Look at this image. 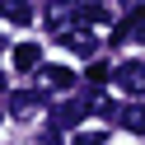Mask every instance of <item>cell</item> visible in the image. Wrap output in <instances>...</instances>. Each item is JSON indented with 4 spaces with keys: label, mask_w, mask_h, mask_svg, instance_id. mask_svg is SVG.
<instances>
[{
    "label": "cell",
    "mask_w": 145,
    "mask_h": 145,
    "mask_svg": "<svg viewBox=\"0 0 145 145\" xmlns=\"http://www.w3.org/2000/svg\"><path fill=\"white\" fill-rule=\"evenodd\" d=\"M42 103H47L42 89H14V94H10V112H14V117H33Z\"/></svg>",
    "instance_id": "cell-3"
},
{
    "label": "cell",
    "mask_w": 145,
    "mask_h": 145,
    "mask_svg": "<svg viewBox=\"0 0 145 145\" xmlns=\"http://www.w3.org/2000/svg\"><path fill=\"white\" fill-rule=\"evenodd\" d=\"M89 108H94L89 94H84V98H66V103L52 112V126H56V131H70V126H80V122L89 117Z\"/></svg>",
    "instance_id": "cell-1"
},
{
    "label": "cell",
    "mask_w": 145,
    "mask_h": 145,
    "mask_svg": "<svg viewBox=\"0 0 145 145\" xmlns=\"http://www.w3.org/2000/svg\"><path fill=\"white\" fill-rule=\"evenodd\" d=\"M103 80H108V66H103V61H94V66H89V84H103Z\"/></svg>",
    "instance_id": "cell-12"
},
{
    "label": "cell",
    "mask_w": 145,
    "mask_h": 145,
    "mask_svg": "<svg viewBox=\"0 0 145 145\" xmlns=\"http://www.w3.org/2000/svg\"><path fill=\"white\" fill-rule=\"evenodd\" d=\"M112 80L126 89V94H136V98H145V61H122V66L112 70Z\"/></svg>",
    "instance_id": "cell-2"
},
{
    "label": "cell",
    "mask_w": 145,
    "mask_h": 145,
    "mask_svg": "<svg viewBox=\"0 0 145 145\" xmlns=\"http://www.w3.org/2000/svg\"><path fill=\"white\" fill-rule=\"evenodd\" d=\"M10 61H14V70H33V66L42 61V47H38V42H19Z\"/></svg>",
    "instance_id": "cell-6"
},
{
    "label": "cell",
    "mask_w": 145,
    "mask_h": 145,
    "mask_svg": "<svg viewBox=\"0 0 145 145\" xmlns=\"http://www.w3.org/2000/svg\"><path fill=\"white\" fill-rule=\"evenodd\" d=\"M61 42H66L75 56H94V52H98V42H94V33H89V28H66V33H61Z\"/></svg>",
    "instance_id": "cell-5"
},
{
    "label": "cell",
    "mask_w": 145,
    "mask_h": 145,
    "mask_svg": "<svg viewBox=\"0 0 145 145\" xmlns=\"http://www.w3.org/2000/svg\"><path fill=\"white\" fill-rule=\"evenodd\" d=\"M5 14H10V24H33V5L28 0H5Z\"/></svg>",
    "instance_id": "cell-9"
},
{
    "label": "cell",
    "mask_w": 145,
    "mask_h": 145,
    "mask_svg": "<svg viewBox=\"0 0 145 145\" xmlns=\"http://www.w3.org/2000/svg\"><path fill=\"white\" fill-rule=\"evenodd\" d=\"M117 122H122L126 131H136V136H145V103H126L122 112H117Z\"/></svg>",
    "instance_id": "cell-8"
},
{
    "label": "cell",
    "mask_w": 145,
    "mask_h": 145,
    "mask_svg": "<svg viewBox=\"0 0 145 145\" xmlns=\"http://www.w3.org/2000/svg\"><path fill=\"white\" fill-rule=\"evenodd\" d=\"M75 19H80V24H108V19H112V10H108V5H80Z\"/></svg>",
    "instance_id": "cell-10"
},
{
    "label": "cell",
    "mask_w": 145,
    "mask_h": 145,
    "mask_svg": "<svg viewBox=\"0 0 145 145\" xmlns=\"http://www.w3.org/2000/svg\"><path fill=\"white\" fill-rule=\"evenodd\" d=\"M70 145H103V131H80Z\"/></svg>",
    "instance_id": "cell-11"
},
{
    "label": "cell",
    "mask_w": 145,
    "mask_h": 145,
    "mask_svg": "<svg viewBox=\"0 0 145 145\" xmlns=\"http://www.w3.org/2000/svg\"><path fill=\"white\" fill-rule=\"evenodd\" d=\"M42 84L47 89H70L75 84V70L70 66H42Z\"/></svg>",
    "instance_id": "cell-7"
},
{
    "label": "cell",
    "mask_w": 145,
    "mask_h": 145,
    "mask_svg": "<svg viewBox=\"0 0 145 145\" xmlns=\"http://www.w3.org/2000/svg\"><path fill=\"white\" fill-rule=\"evenodd\" d=\"M112 42H145V5H136V10H131V19L112 33Z\"/></svg>",
    "instance_id": "cell-4"
}]
</instances>
